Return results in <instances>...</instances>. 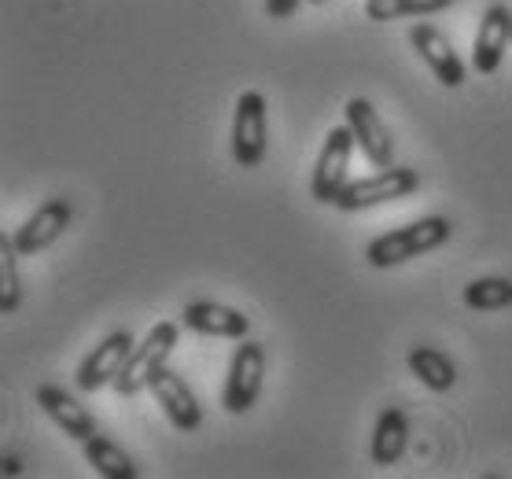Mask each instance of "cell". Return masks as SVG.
<instances>
[{
	"instance_id": "cell-19",
	"label": "cell",
	"mask_w": 512,
	"mask_h": 479,
	"mask_svg": "<svg viewBox=\"0 0 512 479\" xmlns=\"http://www.w3.org/2000/svg\"><path fill=\"white\" fill-rule=\"evenodd\" d=\"M19 247L8 233H0V310L4 314H15L19 303H23V281H19Z\"/></svg>"
},
{
	"instance_id": "cell-1",
	"label": "cell",
	"mask_w": 512,
	"mask_h": 479,
	"mask_svg": "<svg viewBox=\"0 0 512 479\" xmlns=\"http://www.w3.org/2000/svg\"><path fill=\"white\" fill-rule=\"evenodd\" d=\"M454 236V222L450 218H420L413 225H402L395 233H384L376 236L373 244L365 247V262L376 269H391V266H402L409 258H420L435 251V247H443L446 240Z\"/></svg>"
},
{
	"instance_id": "cell-13",
	"label": "cell",
	"mask_w": 512,
	"mask_h": 479,
	"mask_svg": "<svg viewBox=\"0 0 512 479\" xmlns=\"http://www.w3.org/2000/svg\"><path fill=\"white\" fill-rule=\"evenodd\" d=\"M37 406L45 409L48 417H52V424H56L59 432L70 435V439H78V443H85V439H93L100 428H96V417L89 413V409L78 402V398L70 395V391H63V387L56 384H41L34 391Z\"/></svg>"
},
{
	"instance_id": "cell-20",
	"label": "cell",
	"mask_w": 512,
	"mask_h": 479,
	"mask_svg": "<svg viewBox=\"0 0 512 479\" xmlns=\"http://www.w3.org/2000/svg\"><path fill=\"white\" fill-rule=\"evenodd\" d=\"M465 306L468 310H505V306H512V281L479 277V281L465 284Z\"/></svg>"
},
{
	"instance_id": "cell-9",
	"label": "cell",
	"mask_w": 512,
	"mask_h": 479,
	"mask_svg": "<svg viewBox=\"0 0 512 479\" xmlns=\"http://www.w3.org/2000/svg\"><path fill=\"white\" fill-rule=\"evenodd\" d=\"M70 218H74V207H70V199L56 196L41 203V211H34L26 218L19 229H15V247H19V255H37V251H45L59 240V236L70 229Z\"/></svg>"
},
{
	"instance_id": "cell-11",
	"label": "cell",
	"mask_w": 512,
	"mask_h": 479,
	"mask_svg": "<svg viewBox=\"0 0 512 479\" xmlns=\"http://www.w3.org/2000/svg\"><path fill=\"white\" fill-rule=\"evenodd\" d=\"M409 41H413V48L420 52V59L428 63L431 74H435L446 89L465 85V63H461V56H457L454 45H450V37H446L439 26L417 23L413 30H409Z\"/></svg>"
},
{
	"instance_id": "cell-12",
	"label": "cell",
	"mask_w": 512,
	"mask_h": 479,
	"mask_svg": "<svg viewBox=\"0 0 512 479\" xmlns=\"http://www.w3.org/2000/svg\"><path fill=\"white\" fill-rule=\"evenodd\" d=\"M512 41V12L505 4H490L479 19L476 41H472V67L479 74H494L505 59V48Z\"/></svg>"
},
{
	"instance_id": "cell-10",
	"label": "cell",
	"mask_w": 512,
	"mask_h": 479,
	"mask_svg": "<svg viewBox=\"0 0 512 479\" xmlns=\"http://www.w3.org/2000/svg\"><path fill=\"white\" fill-rule=\"evenodd\" d=\"M148 391H152L155 402L163 406L166 421L174 424L177 432H196L199 424H203V409H199L192 387H188L174 369H166L163 365V369L148 380Z\"/></svg>"
},
{
	"instance_id": "cell-21",
	"label": "cell",
	"mask_w": 512,
	"mask_h": 479,
	"mask_svg": "<svg viewBox=\"0 0 512 479\" xmlns=\"http://www.w3.org/2000/svg\"><path fill=\"white\" fill-rule=\"evenodd\" d=\"M299 4H303V0H266V12L273 15V19H288Z\"/></svg>"
},
{
	"instance_id": "cell-5",
	"label": "cell",
	"mask_w": 512,
	"mask_h": 479,
	"mask_svg": "<svg viewBox=\"0 0 512 479\" xmlns=\"http://www.w3.org/2000/svg\"><path fill=\"white\" fill-rule=\"evenodd\" d=\"M262 376H266V351L255 339H240V347L233 351V362H229V380H225L222 391V406L225 413H247L255 406L258 395H262Z\"/></svg>"
},
{
	"instance_id": "cell-17",
	"label": "cell",
	"mask_w": 512,
	"mask_h": 479,
	"mask_svg": "<svg viewBox=\"0 0 512 479\" xmlns=\"http://www.w3.org/2000/svg\"><path fill=\"white\" fill-rule=\"evenodd\" d=\"M409 369L428 391H439V395L457 384V365L439 347H413L409 351Z\"/></svg>"
},
{
	"instance_id": "cell-6",
	"label": "cell",
	"mask_w": 512,
	"mask_h": 479,
	"mask_svg": "<svg viewBox=\"0 0 512 479\" xmlns=\"http://www.w3.org/2000/svg\"><path fill=\"white\" fill-rule=\"evenodd\" d=\"M354 148H358V141H354V129L347 122L332 126L325 133V144H321V155H317V166H314V181H310V192H314L317 203H332L336 207L339 192L347 188L350 152Z\"/></svg>"
},
{
	"instance_id": "cell-8",
	"label": "cell",
	"mask_w": 512,
	"mask_h": 479,
	"mask_svg": "<svg viewBox=\"0 0 512 479\" xmlns=\"http://www.w3.org/2000/svg\"><path fill=\"white\" fill-rule=\"evenodd\" d=\"M133 347H137V339L129 336L126 328L111 332V336H107L104 343H100V347H96L82 365H78V376H74L78 391L93 395V391H100V387L115 384V376L122 373V365H126V358H129Z\"/></svg>"
},
{
	"instance_id": "cell-4",
	"label": "cell",
	"mask_w": 512,
	"mask_h": 479,
	"mask_svg": "<svg viewBox=\"0 0 512 479\" xmlns=\"http://www.w3.org/2000/svg\"><path fill=\"white\" fill-rule=\"evenodd\" d=\"M266 141H269V118H266V96L258 89L236 96L233 111V159L244 170H255L266 159Z\"/></svg>"
},
{
	"instance_id": "cell-3",
	"label": "cell",
	"mask_w": 512,
	"mask_h": 479,
	"mask_svg": "<svg viewBox=\"0 0 512 479\" xmlns=\"http://www.w3.org/2000/svg\"><path fill=\"white\" fill-rule=\"evenodd\" d=\"M417 188H420V174L413 166H384V170L361 177V181H350L339 192L336 207L347 214L369 211V207H380V203H391V199H406Z\"/></svg>"
},
{
	"instance_id": "cell-14",
	"label": "cell",
	"mask_w": 512,
	"mask_h": 479,
	"mask_svg": "<svg viewBox=\"0 0 512 479\" xmlns=\"http://www.w3.org/2000/svg\"><path fill=\"white\" fill-rule=\"evenodd\" d=\"M181 325L199 332V336H218V339H247L251 332V317H244L233 306L222 303H188L181 310Z\"/></svg>"
},
{
	"instance_id": "cell-18",
	"label": "cell",
	"mask_w": 512,
	"mask_h": 479,
	"mask_svg": "<svg viewBox=\"0 0 512 479\" xmlns=\"http://www.w3.org/2000/svg\"><path fill=\"white\" fill-rule=\"evenodd\" d=\"M457 0H365V19L369 23H395L409 15H435L454 8Z\"/></svg>"
},
{
	"instance_id": "cell-7",
	"label": "cell",
	"mask_w": 512,
	"mask_h": 479,
	"mask_svg": "<svg viewBox=\"0 0 512 479\" xmlns=\"http://www.w3.org/2000/svg\"><path fill=\"white\" fill-rule=\"evenodd\" d=\"M347 126L354 129V141H358V148L376 170L395 163V137H391L387 122L380 118V111L365 96H354L347 104Z\"/></svg>"
},
{
	"instance_id": "cell-22",
	"label": "cell",
	"mask_w": 512,
	"mask_h": 479,
	"mask_svg": "<svg viewBox=\"0 0 512 479\" xmlns=\"http://www.w3.org/2000/svg\"><path fill=\"white\" fill-rule=\"evenodd\" d=\"M4 476H19L23 472V465H19V457H4V468H0Z\"/></svg>"
},
{
	"instance_id": "cell-16",
	"label": "cell",
	"mask_w": 512,
	"mask_h": 479,
	"mask_svg": "<svg viewBox=\"0 0 512 479\" xmlns=\"http://www.w3.org/2000/svg\"><path fill=\"white\" fill-rule=\"evenodd\" d=\"M82 446H85V461L93 465L96 476H104V479H137L140 476L137 461H133L118 443H111L107 435L96 432L93 439H85Z\"/></svg>"
},
{
	"instance_id": "cell-2",
	"label": "cell",
	"mask_w": 512,
	"mask_h": 479,
	"mask_svg": "<svg viewBox=\"0 0 512 479\" xmlns=\"http://www.w3.org/2000/svg\"><path fill=\"white\" fill-rule=\"evenodd\" d=\"M177 336H181V328H177L174 321H159V325H155L148 336L140 339L137 347L129 351L126 365H122V373L115 376V391H118V395H122V398L140 395V391L148 387V380H152V376L166 365V358L174 354Z\"/></svg>"
},
{
	"instance_id": "cell-23",
	"label": "cell",
	"mask_w": 512,
	"mask_h": 479,
	"mask_svg": "<svg viewBox=\"0 0 512 479\" xmlns=\"http://www.w3.org/2000/svg\"><path fill=\"white\" fill-rule=\"evenodd\" d=\"M310 4H328V0H310Z\"/></svg>"
},
{
	"instance_id": "cell-15",
	"label": "cell",
	"mask_w": 512,
	"mask_h": 479,
	"mask_svg": "<svg viewBox=\"0 0 512 479\" xmlns=\"http://www.w3.org/2000/svg\"><path fill=\"white\" fill-rule=\"evenodd\" d=\"M406 443H409L406 413H402L398 406L380 409V417H376V428H373V446H369V454H373V465H380V468L395 465L398 457L406 454Z\"/></svg>"
}]
</instances>
